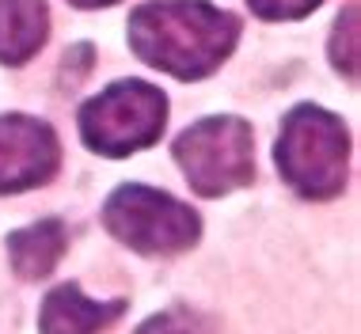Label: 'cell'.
Instances as JSON below:
<instances>
[{
    "mask_svg": "<svg viewBox=\"0 0 361 334\" xmlns=\"http://www.w3.org/2000/svg\"><path fill=\"white\" fill-rule=\"evenodd\" d=\"M240 19L209 0H149L130 12V50L175 80H202L232 54Z\"/></svg>",
    "mask_w": 361,
    "mask_h": 334,
    "instance_id": "obj_1",
    "label": "cell"
},
{
    "mask_svg": "<svg viewBox=\"0 0 361 334\" xmlns=\"http://www.w3.org/2000/svg\"><path fill=\"white\" fill-rule=\"evenodd\" d=\"M278 171L300 198L327 202L346 186V160H350V137L343 118H335L324 106L300 103L281 122Z\"/></svg>",
    "mask_w": 361,
    "mask_h": 334,
    "instance_id": "obj_2",
    "label": "cell"
},
{
    "mask_svg": "<svg viewBox=\"0 0 361 334\" xmlns=\"http://www.w3.org/2000/svg\"><path fill=\"white\" fill-rule=\"evenodd\" d=\"M168 99L145 80H118L80 106V137L99 156H133L160 141Z\"/></svg>",
    "mask_w": 361,
    "mask_h": 334,
    "instance_id": "obj_3",
    "label": "cell"
},
{
    "mask_svg": "<svg viewBox=\"0 0 361 334\" xmlns=\"http://www.w3.org/2000/svg\"><path fill=\"white\" fill-rule=\"evenodd\" d=\"M255 137L236 114L202 118L175 141V163L183 167L190 190L202 198H221L255 179Z\"/></svg>",
    "mask_w": 361,
    "mask_h": 334,
    "instance_id": "obj_4",
    "label": "cell"
},
{
    "mask_svg": "<svg viewBox=\"0 0 361 334\" xmlns=\"http://www.w3.org/2000/svg\"><path fill=\"white\" fill-rule=\"evenodd\" d=\"M103 224L137 254H179L202 235V221L190 205L141 183H126L106 198Z\"/></svg>",
    "mask_w": 361,
    "mask_h": 334,
    "instance_id": "obj_5",
    "label": "cell"
},
{
    "mask_svg": "<svg viewBox=\"0 0 361 334\" xmlns=\"http://www.w3.org/2000/svg\"><path fill=\"white\" fill-rule=\"evenodd\" d=\"M61 167V144L50 122L31 114H0V194L50 183Z\"/></svg>",
    "mask_w": 361,
    "mask_h": 334,
    "instance_id": "obj_6",
    "label": "cell"
},
{
    "mask_svg": "<svg viewBox=\"0 0 361 334\" xmlns=\"http://www.w3.org/2000/svg\"><path fill=\"white\" fill-rule=\"evenodd\" d=\"M126 311V300L99 304L92 297H84L80 285H57L50 297L42 300L38 311V334H99L103 327H111Z\"/></svg>",
    "mask_w": 361,
    "mask_h": 334,
    "instance_id": "obj_7",
    "label": "cell"
},
{
    "mask_svg": "<svg viewBox=\"0 0 361 334\" xmlns=\"http://www.w3.org/2000/svg\"><path fill=\"white\" fill-rule=\"evenodd\" d=\"M65 247H69V228H65V221H57V217L35 221V224H27V228L8 235V259H12V270L27 281L50 278L54 266L61 262Z\"/></svg>",
    "mask_w": 361,
    "mask_h": 334,
    "instance_id": "obj_8",
    "label": "cell"
},
{
    "mask_svg": "<svg viewBox=\"0 0 361 334\" xmlns=\"http://www.w3.org/2000/svg\"><path fill=\"white\" fill-rule=\"evenodd\" d=\"M50 35L46 0H0V65H23Z\"/></svg>",
    "mask_w": 361,
    "mask_h": 334,
    "instance_id": "obj_9",
    "label": "cell"
},
{
    "mask_svg": "<svg viewBox=\"0 0 361 334\" xmlns=\"http://www.w3.org/2000/svg\"><path fill=\"white\" fill-rule=\"evenodd\" d=\"M137 334H217V319L190 308V304H175V308L152 316L149 323H141Z\"/></svg>",
    "mask_w": 361,
    "mask_h": 334,
    "instance_id": "obj_10",
    "label": "cell"
},
{
    "mask_svg": "<svg viewBox=\"0 0 361 334\" xmlns=\"http://www.w3.org/2000/svg\"><path fill=\"white\" fill-rule=\"evenodd\" d=\"M331 61L346 80H357V4H346L338 16L331 35Z\"/></svg>",
    "mask_w": 361,
    "mask_h": 334,
    "instance_id": "obj_11",
    "label": "cell"
},
{
    "mask_svg": "<svg viewBox=\"0 0 361 334\" xmlns=\"http://www.w3.org/2000/svg\"><path fill=\"white\" fill-rule=\"evenodd\" d=\"M247 4L262 19H300V16L316 12L324 0H247Z\"/></svg>",
    "mask_w": 361,
    "mask_h": 334,
    "instance_id": "obj_12",
    "label": "cell"
},
{
    "mask_svg": "<svg viewBox=\"0 0 361 334\" xmlns=\"http://www.w3.org/2000/svg\"><path fill=\"white\" fill-rule=\"evenodd\" d=\"M76 8H111V4H118V0H73Z\"/></svg>",
    "mask_w": 361,
    "mask_h": 334,
    "instance_id": "obj_13",
    "label": "cell"
}]
</instances>
